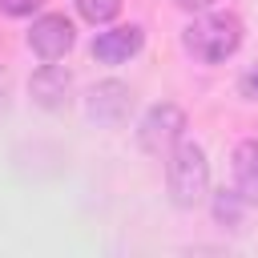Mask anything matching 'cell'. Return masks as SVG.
Here are the masks:
<instances>
[{"label":"cell","mask_w":258,"mask_h":258,"mask_svg":"<svg viewBox=\"0 0 258 258\" xmlns=\"http://www.w3.org/2000/svg\"><path fill=\"white\" fill-rule=\"evenodd\" d=\"M129 105H133V97H129V89L121 81H101L89 93V117L101 121V125H121Z\"/></svg>","instance_id":"obj_5"},{"label":"cell","mask_w":258,"mask_h":258,"mask_svg":"<svg viewBox=\"0 0 258 258\" xmlns=\"http://www.w3.org/2000/svg\"><path fill=\"white\" fill-rule=\"evenodd\" d=\"M165 181H169V194L177 206H198L210 189V165H206L202 145L177 141L169 149V161H165Z\"/></svg>","instance_id":"obj_2"},{"label":"cell","mask_w":258,"mask_h":258,"mask_svg":"<svg viewBox=\"0 0 258 258\" xmlns=\"http://www.w3.org/2000/svg\"><path fill=\"white\" fill-rule=\"evenodd\" d=\"M234 177H238V198L258 206V141H242L234 149Z\"/></svg>","instance_id":"obj_8"},{"label":"cell","mask_w":258,"mask_h":258,"mask_svg":"<svg viewBox=\"0 0 258 258\" xmlns=\"http://www.w3.org/2000/svg\"><path fill=\"white\" fill-rule=\"evenodd\" d=\"M141 40H145V36H141L137 24H121V28H109V32H101V36L93 40V56L105 60V64H121V60L137 56Z\"/></svg>","instance_id":"obj_6"},{"label":"cell","mask_w":258,"mask_h":258,"mask_svg":"<svg viewBox=\"0 0 258 258\" xmlns=\"http://www.w3.org/2000/svg\"><path fill=\"white\" fill-rule=\"evenodd\" d=\"M0 8L8 16H28L32 8H40V0H0Z\"/></svg>","instance_id":"obj_11"},{"label":"cell","mask_w":258,"mask_h":258,"mask_svg":"<svg viewBox=\"0 0 258 258\" xmlns=\"http://www.w3.org/2000/svg\"><path fill=\"white\" fill-rule=\"evenodd\" d=\"M177 4H181V8H194V12H198V8H210L214 0H177Z\"/></svg>","instance_id":"obj_14"},{"label":"cell","mask_w":258,"mask_h":258,"mask_svg":"<svg viewBox=\"0 0 258 258\" xmlns=\"http://www.w3.org/2000/svg\"><path fill=\"white\" fill-rule=\"evenodd\" d=\"M69 85H73V77H69L60 64H44V69L32 73L28 93H32V101H36L40 109H60V105L69 101Z\"/></svg>","instance_id":"obj_7"},{"label":"cell","mask_w":258,"mask_h":258,"mask_svg":"<svg viewBox=\"0 0 258 258\" xmlns=\"http://www.w3.org/2000/svg\"><path fill=\"white\" fill-rule=\"evenodd\" d=\"M214 214H218L222 222H230V226H234V222H238V194H226V189H222V194H218V202H214Z\"/></svg>","instance_id":"obj_10"},{"label":"cell","mask_w":258,"mask_h":258,"mask_svg":"<svg viewBox=\"0 0 258 258\" xmlns=\"http://www.w3.org/2000/svg\"><path fill=\"white\" fill-rule=\"evenodd\" d=\"M28 44L40 60H60L73 48V24L64 16H40L28 32Z\"/></svg>","instance_id":"obj_4"},{"label":"cell","mask_w":258,"mask_h":258,"mask_svg":"<svg viewBox=\"0 0 258 258\" xmlns=\"http://www.w3.org/2000/svg\"><path fill=\"white\" fill-rule=\"evenodd\" d=\"M181 129H185V113L177 105H153L145 113L141 129H137V141H141L145 153H165V149L177 145Z\"/></svg>","instance_id":"obj_3"},{"label":"cell","mask_w":258,"mask_h":258,"mask_svg":"<svg viewBox=\"0 0 258 258\" xmlns=\"http://www.w3.org/2000/svg\"><path fill=\"white\" fill-rule=\"evenodd\" d=\"M242 93H246V97H258V64L242 73Z\"/></svg>","instance_id":"obj_12"},{"label":"cell","mask_w":258,"mask_h":258,"mask_svg":"<svg viewBox=\"0 0 258 258\" xmlns=\"http://www.w3.org/2000/svg\"><path fill=\"white\" fill-rule=\"evenodd\" d=\"M77 8H81V16L89 24H105V20H113L121 12V0H77Z\"/></svg>","instance_id":"obj_9"},{"label":"cell","mask_w":258,"mask_h":258,"mask_svg":"<svg viewBox=\"0 0 258 258\" xmlns=\"http://www.w3.org/2000/svg\"><path fill=\"white\" fill-rule=\"evenodd\" d=\"M181 40H185V48H189L198 60L218 64V60H226V56L238 52V44H242V20L230 16V12H214V16L194 20Z\"/></svg>","instance_id":"obj_1"},{"label":"cell","mask_w":258,"mask_h":258,"mask_svg":"<svg viewBox=\"0 0 258 258\" xmlns=\"http://www.w3.org/2000/svg\"><path fill=\"white\" fill-rule=\"evenodd\" d=\"M4 105H8V73L0 69V109H4Z\"/></svg>","instance_id":"obj_13"}]
</instances>
